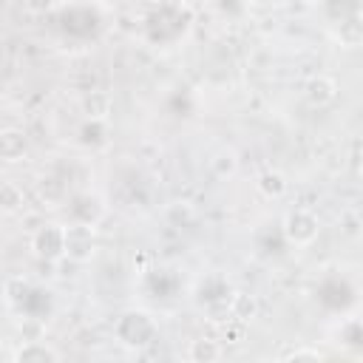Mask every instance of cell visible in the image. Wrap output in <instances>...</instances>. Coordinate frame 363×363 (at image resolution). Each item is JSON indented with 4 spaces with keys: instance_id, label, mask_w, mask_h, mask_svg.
<instances>
[{
    "instance_id": "11",
    "label": "cell",
    "mask_w": 363,
    "mask_h": 363,
    "mask_svg": "<svg viewBox=\"0 0 363 363\" xmlns=\"http://www.w3.org/2000/svg\"><path fill=\"white\" fill-rule=\"evenodd\" d=\"M139 289L150 301H173L182 292V275L173 267H150L139 278Z\"/></svg>"
},
{
    "instance_id": "10",
    "label": "cell",
    "mask_w": 363,
    "mask_h": 363,
    "mask_svg": "<svg viewBox=\"0 0 363 363\" xmlns=\"http://www.w3.org/2000/svg\"><path fill=\"white\" fill-rule=\"evenodd\" d=\"M31 252L45 261V264H57L65 258V224L60 221H43L34 233H31Z\"/></svg>"
},
{
    "instance_id": "20",
    "label": "cell",
    "mask_w": 363,
    "mask_h": 363,
    "mask_svg": "<svg viewBox=\"0 0 363 363\" xmlns=\"http://www.w3.org/2000/svg\"><path fill=\"white\" fill-rule=\"evenodd\" d=\"M221 354H224V346H221V340H213V337H199L187 349V357L196 360V363H213Z\"/></svg>"
},
{
    "instance_id": "13",
    "label": "cell",
    "mask_w": 363,
    "mask_h": 363,
    "mask_svg": "<svg viewBox=\"0 0 363 363\" xmlns=\"http://www.w3.org/2000/svg\"><path fill=\"white\" fill-rule=\"evenodd\" d=\"M77 145L88 153H99L111 145V122L108 116H85L77 125Z\"/></svg>"
},
{
    "instance_id": "2",
    "label": "cell",
    "mask_w": 363,
    "mask_h": 363,
    "mask_svg": "<svg viewBox=\"0 0 363 363\" xmlns=\"http://www.w3.org/2000/svg\"><path fill=\"white\" fill-rule=\"evenodd\" d=\"M51 20H54V28L60 31V37L68 43H77V45L96 43L108 26L105 9L94 0L57 3V9L51 11Z\"/></svg>"
},
{
    "instance_id": "1",
    "label": "cell",
    "mask_w": 363,
    "mask_h": 363,
    "mask_svg": "<svg viewBox=\"0 0 363 363\" xmlns=\"http://www.w3.org/2000/svg\"><path fill=\"white\" fill-rule=\"evenodd\" d=\"M196 26V11L187 0H150L139 17L142 40L150 48L170 51L182 45Z\"/></svg>"
},
{
    "instance_id": "4",
    "label": "cell",
    "mask_w": 363,
    "mask_h": 363,
    "mask_svg": "<svg viewBox=\"0 0 363 363\" xmlns=\"http://www.w3.org/2000/svg\"><path fill=\"white\" fill-rule=\"evenodd\" d=\"M235 286L224 272H204L193 286V303L210 318V320H230Z\"/></svg>"
},
{
    "instance_id": "26",
    "label": "cell",
    "mask_w": 363,
    "mask_h": 363,
    "mask_svg": "<svg viewBox=\"0 0 363 363\" xmlns=\"http://www.w3.org/2000/svg\"><path fill=\"white\" fill-rule=\"evenodd\" d=\"M26 9L31 14H51L57 9V0H26Z\"/></svg>"
},
{
    "instance_id": "15",
    "label": "cell",
    "mask_w": 363,
    "mask_h": 363,
    "mask_svg": "<svg viewBox=\"0 0 363 363\" xmlns=\"http://www.w3.org/2000/svg\"><path fill=\"white\" fill-rule=\"evenodd\" d=\"M335 337H337L340 349H346L349 354L357 357V354L363 352V323H360V318H357L354 312L343 315V318H340V326H337V332H335Z\"/></svg>"
},
{
    "instance_id": "14",
    "label": "cell",
    "mask_w": 363,
    "mask_h": 363,
    "mask_svg": "<svg viewBox=\"0 0 363 363\" xmlns=\"http://www.w3.org/2000/svg\"><path fill=\"white\" fill-rule=\"evenodd\" d=\"M252 244H255V252L267 261H278L289 252V241L284 238V230H281V221L275 224H261L255 233H252Z\"/></svg>"
},
{
    "instance_id": "19",
    "label": "cell",
    "mask_w": 363,
    "mask_h": 363,
    "mask_svg": "<svg viewBox=\"0 0 363 363\" xmlns=\"http://www.w3.org/2000/svg\"><path fill=\"white\" fill-rule=\"evenodd\" d=\"M28 150V139L20 128H6L0 130V159L6 162H20Z\"/></svg>"
},
{
    "instance_id": "3",
    "label": "cell",
    "mask_w": 363,
    "mask_h": 363,
    "mask_svg": "<svg viewBox=\"0 0 363 363\" xmlns=\"http://www.w3.org/2000/svg\"><path fill=\"white\" fill-rule=\"evenodd\" d=\"M3 298H6L9 309L23 320L43 323L54 312V292L31 278H23V275H14L3 284Z\"/></svg>"
},
{
    "instance_id": "6",
    "label": "cell",
    "mask_w": 363,
    "mask_h": 363,
    "mask_svg": "<svg viewBox=\"0 0 363 363\" xmlns=\"http://www.w3.org/2000/svg\"><path fill=\"white\" fill-rule=\"evenodd\" d=\"M357 301H360V289L346 272H337V269L323 272L320 281L315 284V303L329 315L343 318L357 309Z\"/></svg>"
},
{
    "instance_id": "16",
    "label": "cell",
    "mask_w": 363,
    "mask_h": 363,
    "mask_svg": "<svg viewBox=\"0 0 363 363\" xmlns=\"http://www.w3.org/2000/svg\"><path fill=\"white\" fill-rule=\"evenodd\" d=\"M60 357H62L60 349H54L45 340H26L23 346H17L11 352V360L14 363H54Z\"/></svg>"
},
{
    "instance_id": "12",
    "label": "cell",
    "mask_w": 363,
    "mask_h": 363,
    "mask_svg": "<svg viewBox=\"0 0 363 363\" xmlns=\"http://www.w3.org/2000/svg\"><path fill=\"white\" fill-rule=\"evenodd\" d=\"M99 250V238H96V227L88 224H65V258L85 264L96 255Z\"/></svg>"
},
{
    "instance_id": "21",
    "label": "cell",
    "mask_w": 363,
    "mask_h": 363,
    "mask_svg": "<svg viewBox=\"0 0 363 363\" xmlns=\"http://www.w3.org/2000/svg\"><path fill=\"white\" fill-rule=\"evenodd\" d=\"M255 187H258V193L267 196V199H281V196L286 193L289 182H286V176H284L281 170H264V173L258 176V182H255Z\"/></svg>"
},
{
    "instance_id": "22",
    "label": "cell",
    "mask_w": 363,
    "mask_h": 363,
    "mask_svg": "<svg viewBox=\"0 0 363 363\" xmlns=\"http://www.w3.org/2000/svg\"><path fill=\"white\" fill-rule=\"evenodd\" d=\"M213 9L221 20H230V23H238L247 17L250 11V0H213Z\"/></svg>"
},
{
    "instance_id": "8",
    "label": "cell",
    "mask_w": 363,
    "mask_h": 363,
    "mask_svg": "<svg viewBox=\"0 0 363 363\" xmlns=\"http://www.w3.org/2000/svg\"><path fill=\"white\" fill-rule=\"evenodd\" d=\"M65 216H68L71 224L99 227L105 221V216H108V201L96 190H77L65 201Z\"/></svg>"
},
{
    "instance_id": "7",
    "label": "cell",
    "mask_w": 363,
    "mask_h": 363,
    "mask_svg": "<svg viewBox=\"0 0 363 363\" xmlns=\"http://www.w3.org/2000/svg\"><path fill=\"white\" fill-rule=\"evenodd\" d=\"M113 337L119 346L130 352H145L159 340V320L147 309H139V306L125 309L113 320Z\"/></svg>"
},
{
    "instance_id": "24",
    "label": "cell",
    "mask_w": 363,
    "mask_h": 363,
    "mask_svg": "<svg viewBox=\"0 0 363 363\" xmlns=\"http://www.w3.org/2000/svg\"><path fill=\"white\" fill-rule=\"evenodd\" d=\"M255 315V301L244 292H235L233 298V309H230V318H238V320H252Z\"/></svg>"
},
{
    "instance_id": "18",
    "label": "cell",
    "mask_w": 363,
    "mask_h": 363,
    "mask_svg": "<svg viewBox=\"0 0 363 363\" xmlns=\"http://www.w3.org/2000/svg\"><path fill=\"white\" fill-rule=\"evenodd\" d=\"M196 108H199V102L190 88H173L164 96V111L173 119H190V116H196Z\"/></svg>"
},
{
    "instance_id": "27",
    "label": "cell",
    "mask_w": 363,
    "mask_h": 363,
    "mask_svg": "<svg viewBox=\"0 0 363 363\" xmlns=\"http://www.w3.org/2000/svg\"><path fill=\"white\" fill-rule=\"evenodd\" d=\"M0 57H3V40H0Z\"/></svg>"
},
{
    "instance_id": "9",
    "label": "cell",
    "mask_w": 363,
    "mask_h": 363,
    "mask_svg": "<svg viewBox=\"0 0 363 363\" xmlns=\"http://www.w3.org/2000/svg\"><path fill=\"white\" fill-rule=\"evenodd\" d=\"M281 230L289 247H309L320 235V218L312 207H292L281 218Z\"/></svg>"
},
{
    "instance_id": "25",
    "label": "cell",
    "mask_w": 363,
    "mask_h": 363,
    "mask_svg": "<svg viewBox=\"0 0 363 363\" xmlns=\"http://www.w3.org/2000/svg\"><path fill=\"white\" fill-rule=\"evenodd\" d=\"M326 354L315 346H301V349H289L281 354V360H323Z\"/></svg>"
},
{
    "instance_id": "23",
    "label": "cell",
    "mask_w": 363,
    "mask_h": 363,
    "mask_svg": "<svg viewBox=\"0 0 363 363\" xmlns=\"http://www.w3.org/2000/svg\"><path fill=\"white\" fill-rule=\"evenodd\" d=\"M20 204H23V193L17 190V184L3 182V184H0V210H3V213H14Z\"/></svg>"
},
{
    "instance_id": "28",
    "label": "cell",
    "mask_w": 363,
    "mask_h": 363,
    "mask_svg": "<svg viewBox=\"0 0 363 363\" xmlns=\"http://www.w3.org/2000/svg\"><path fill=\"white\" fill-rule=\"evenodd\" d=\"M306 3H318V0H306Z\"/></svg>"
},
{
    "instance_id": "5",
    "label": "cell",
    "mask_w": 363,
    "mask_h": 363,
    "mask_svg": "<svg viewBox=\"0 0 363 363\" xmlns=\"http://www.w3.org/2000/svg\"><path fill=\"white\" fill-rule=\"evenodd\" d=\"M323 23L329 28V34L346 45V48H357L360 37H363V23H360V0H318Z\"/></svg>"
},
{
    "instance_id": "17",
    "label": "cell",
    "mask_w": 363,
    "mask_h": 363,
    "mask_svg": "<svg viewBox=\"0 0 363 363\" xmlns=\"http://www.w3.org/2000/svg\"><path fill=\"white\" fill-rule=\"evenodd\" d=\"M303 96H306V102H309L312 108H326V105H332L335 96H337V82H335L332 77H326V74H318V77H312V79L306 82Z\"/></svg>"
}]
</instances>
